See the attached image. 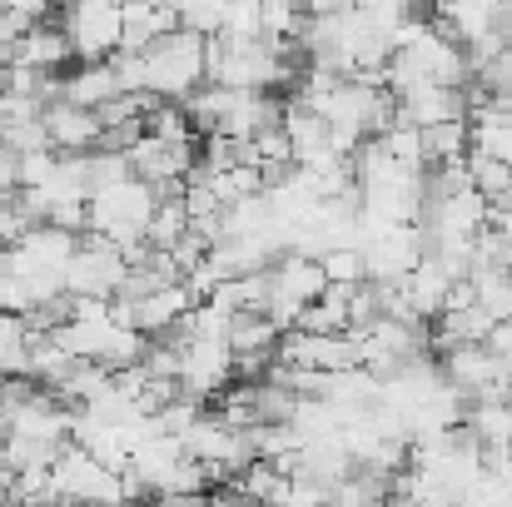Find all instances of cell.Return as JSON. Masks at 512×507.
Wrapping results in <instances>:
<instances>
[{"mask_svg": "<svg viewBox=\"0 0 512 507\" xmlns=\"http://www.w3.org/2000/svg\"><path fill=\"white\" fill-rule=\"evenodd\" d=\"M199 85H204V40L199 35L174 30L145 50V95L184 105Z\"/></svg>", "mask_w": 512, "mask_h": 507, "instance_id": "6da1fadb", "label": "cell"}, {"mask_svg": "<svg viewBox=\"0 0 512 507\" xmlns=\"http://www.w3.org/2000/svg\"><path fill=\"white\" fill-rule=\"evenodd\" d=\"M50 503H65V507H125L120 473L100 468L85 448L65 443V453H60V458H55V468H50Z\"/></svg>", "mask_w": 512, "mask_h": 507, "instance_id": "7a4b0ae2", "label": "cell"}, {"mask_svg": "<svg viewBox=\"0 0 512 507\" xmlns=\"http://www.w3.org/2000/svg\"><path fill=\"white\" fill-rule=\"evenodd\" d=\"M443 383L458 393V403L478 408V403H503L508 398V373H503V358L488 353L483 343L473 348H448L443 363H438Z\"/></svg>", "mask_w": 512, "mask_h": 507, "instance_id": "3957f363", "label": "cell"}, {"mask_svg": "<svg viewBox=\"0 0 512 507\" xmlns=\"http://www.w3.org/2000/svg\"><path fill=\"white\" fill-rule=\"evenodd\" d=\"M125 254L115 244H105L100 234H80L70 264H65V294L70 299H115L120 279H125Z\"/></svg>", "mask_w": 512, "mask_h": 507, "instance_id": "277c9868", "label": "cell"}, {"mask_svg": "<svg viewBox=\"0 0 512 507\" xmlns=\"http://www.w3.org/2000/svg\"><path fill=\"white\" fill-rule=\"evenodd\" d=\"M65 35H70V50L85 55V65H105L120 50V5H110V0L70 5Z\"/></svg>", "mask_w": 512, "mask_h": 507, "instance_id": "5b68a950", "label": "cell"}, {"mask_svg": "<svg viewBox=\"0 0 512 507\" xmlns=\"http://www.w3.org/2000/svg\"><path fill=\"white\" fill-rule=\"evenodd\" d=\"M274 363H284V368H304V373H348V368H358V343L348 334H284L279 338V348H274Z\"/></svg>", "mask_w": 512, "mask_h": 507, "instance_id": "8992f818", "label": "cell"}, {"mask_svg": "<svg viewBox=\"0 0 512 507\" xmlns=\"http://www.w3.org/2000/svg\"><path fill=\"white\" fill-rule=\"evenodd\" d=\"M234 378V353L224 343H209V338H189L184 343V358H179V398L199 403V398H214L224 393Z\"/></svg>", "mask_w": 512, "mask_h": 507, "instance_id": "52a82bcc", "label": "cell"}, {"mask_svg": "<svg viewBox=\"0 0 512 507\" xmlns=\"http://www.w3.org/2000/svg\"><path fill=\"white\" fill-rule=\"evenodd\" d=\"M393 120H398V125H413V130L458 125V120H468V95H463V90L423 85V90H408V95L393 100Z\"/></svg>", "mask_w": 512, "mask_h": 507, "instance_id": "ba28073f", "label": "cell"}, {"mask_svg": "<svg viewBox=\"0 0 512 507\" xmlns=\"http://www.w3.org/2000/svg\"><path fill=\"white\" fill-rule=\"evenodd\" d=\"M40 125H45L55 155H90V150L100 145V120H95L90 110L65 105V100L45 105V110H40Z\"/></svg>", "mask_w": 512, "mask_h": 507, "instance_id": "9c48e42d", "label": "cell"}, {"mask_svg": "<svg viewBox=\"0 0 512 507\" xmlns=\"http://www.w3.org/2000/svg\"><path fill=\"white\" fill-rule=\"evenodd\" d=\"M199 309V299L184 289V284H170V289H160V294H150L145 304H135L130 309V329L145 338H160V334H170L174 324H184L189 314Z\"/></svg>", "mask_w": 512, "mask_h": 507, "instance_id": "30bf717a", "label": "cell"}, {"mask_svg": "<svg viewBox=\"0 0 512 507\" xmlns=\"http://www.w3.org/2000/svg\"><path fill=\"white\" fill-rule=\"evenodd\" d=\"M179 30V10L170 5H120V50L125 55H145L160 35Z\"/></svg>", "mask_w": 512, "mask_h": 507, "instance_id": "8fae6325", "label": "cell"}, {"mask_svg": "<svg viewBox=\"0 0 512 507\" xmlns=\"http://www.w3.org/2000/svg\"><path fill=\"white\" fill-rule=\"evenodd\" d=\"M75 50H70V35H65V25H35L25 40H15V50H10V65H25V70H40V75H55V70H65V60H70Z\"/></svg>", "mask_w": 512, "mask_h": 507, "instance_id": "7c38bea8", "label": "cell"}, {"mask_svg": "<svg viewBox=\"0 0 512 507\" xmlns=\"http://www.w3.org/2000/svg\"><path fill=\"white\" fill-rule=\"evenodd\" d=\"M458 279H448L433 259H423L398 289H403V304H408V314L423 324V319H443V309H448V289H453Z\"/></svg>", "mask_w": 512, "mask_h": 507, "instance_id": "4fadbf2b", "label": "cell"}, {"mask_svg": "<svg viewBox=\"0 0 512 507\" xmlns=\"http://www.w3.org/2000/svg\"><path fill=\"white\" fill-rule=\"evenodd\" d=\"M120 95V85H115V70H110V60L105 65H80L75 75H65L60 80V100L65 105H75V110H100V105H110Z\"/></svg>", "mask_w": 512, "mask_h": 507, "instance_id": "5bb4252c", "label": "cell"}, {"mask_svg": "<svg viewBox=\"0 0 512 507\" xmlns=\"http://www.w3.org/2000/svg\"><path fill=\"white\" fill-rule=\"evenodd\" d=\"M279 338L284 334H279L264 314H234V319H229V334H224V348H229L234 358H274Z\"/></svg>", "mask_w": 512, "mask_h": 507, "instance_id": "9a60e30c", "label": "cell"}, {"mask_svg": "<svg viewBox=\"0 0 512 507\" xmlns=\"http://www.w3.org/2000/svg\"><path fill=\"white\" fill-rule=\"evenodd\" d=\"M463 428L473 433L478 448H512V403H478L463 413Z\"/></svg>", "mask_w": 512, "mask_h": 507, "instance_id": "2e32d148", "label": "cell"}, {"mask_svg": "<svg viewBox=\"0 0 512 507\" xmlns=\"http://www.w3.org/2000/svg\"><path fill=\"white\" fill-rule=\"evenodd\" d=\"M463 155H468V120H458V125H433V130H423V169L463 165Z\"/></svg>", "mask_w": 512, "mask_h": 507, "instance_id": "e0dca14e", "label": "cell"}, {"mask_svg": "<svg viewBox=\"0 0 512 507\" xmlns=\"http://www.w3.org/2000/svg\"><path fill=\"white\" fill-rule=\"evenodd\" d=\"M0 378H30V329L20 314H0Z\"/></svg>", "mask_w": 512, "mask_h": 507, "instance_id": "ac0fdd59", "label": "cell"}, {"mask_svg": "<svg viewBox=\"0 0 512 507\" xmlns=\"http://www.w3.org/2000/svg\"><path fill=\"white\" fill-rule=\"evenodd\" d=\"M284 488H289V478L274 463H249L234 478V493H244L249 503H259V507H284Z\"/></svg>", "mask_w": 512, "mask_h": 507, "instance_id": "d6986e66", "label": "cell"}, {"mask_svg": "<svg viewBox=\"0 0 512 507\" xmlns=\"http://www.w3.org/2000/svg\"><path fill=\"white\" fill-rule=\"evenodd\" d=\"M184 234H189V219H184L179 194H160V204H155V214H150V224H145V244H150V249H174Z\"/></svg>", "mask_w": 512, "mask_h": 507, "instance_id": "ffe728a7", "label": "cell"}, {"mask_svg": "<svg viewBox=\"0 0 512 507\" xmlns=\"http://www.w3.org/2000/svg\"><path fill=\"white\" fill-rule=\"evenodd\" d=\"M319 269H324V284H334V289L368 284V269H363V254L358 249H324L319 254Z\"/></svg>", "mask_w": 512, "mask_h": 507, "instance_id": "44dd1931", "label": "cell"}, {"mask_svg": "<svg viewBox=\"0 0 512 507\" xmlns=\"http://www.w3.org/2000/svg\"><path fill=\"white\" fill-rule=\"evenodd\" d=\"M468 150L512 169V125H468Z\"/></svg>", "mask_w": 512, "mask_h": 507, "instance_id": "7402d4cb", "label": "cell"}, {"mask_svg": "<svg viewBox=\"0 0 512 507\" xmlns=\"http://www.w3.org/2000/svg\"><path fill=\"white\" fill-rule=\"evenodd\" d=\"M0 145L20 160V155H45V150H50V135H45L40 120H25V125H10V130L0 135Z\"/></svg>", "mask_w": 512, "mask_h": 507, "instance_id": "603a6c76", "label": "cell"}, {"mask_svg": "<svg viewBox=\"0 0 512 507\" xmlns=\"http://www.w3.org/2000/svg\"><path fill=\"white\" fill-rule=\"evenodd\" d=\"M224 40H259V5H224Z\"/></svg>", "mask_w": 512, "mask_h": 507, "instance_id": "cb8c5ba5", "label": "cell"}, {"mask_svg": "<svg viewBox=\"0 0 512 507\" xmlns=\"http://www.w3.org/2000/svg\"><path fill=\"white\" fill-rule=\"evenodd\" d=\"M0 194H15V155L0 145Z\"/></svg>", "mask_w": 512, "mask_h": 507, "instance_id": "d4e9b609", "label": "cell"}, {"mask_svg": "<svg viewBox=\"0 0 512 507\" xmlns=\"http://www.w3.org/2000/svg\"><path fill=\"white\" fill-rule=\"evenodd\" d=\"M209 507H259V503H249V498L234 493V488H219V493H209Z\"/></svg>", "mask_w": 512, "mask_h": 507, "instance_id": "484cf974", "label": "cell"}, {"mask_svg": "<svg viewBox=\"0 0 512 507\" xmlns=\"http://www.w3.org/2000/svg\"><path fill=\"white\" fill-rule=\"evenodd\" d=\"M155 507H209V493H179V498H155Z\"/></svg>", "mask_w": 512, "mask_h": 507, "instance_id": "4316f807", "label": "cell"}, {"mask_svg": "<svg viewBox=\"0 0 512 507\" xmlns=\"http://www.w3.org/2000/svg\"><path fill=\"white\" fill-rule=\"evenodd\" d=\"M488 214H498V219H503V214H512V184L498 194V199H493V204H488Z\"/></svg>", "mask_w": 512, "mask_h": 507, "instance_id": "83f0119b", "label": "cell"}, {"mask_svg": "<svg viewBox=\"0 0 512 507\" xmlns=\"http://www.w3.org/2000/svg\"><path fill=\"white\" fill-rule=\"evenodd\" d=\"M20 507H65V503H50V498H40V503H20Z\"/></svg>", "mask_w": 512, "mask_h": 507, "instance_id": "f1b7e54d", "label": "cell"}]
</instances>
